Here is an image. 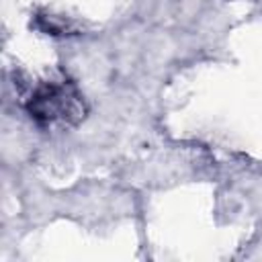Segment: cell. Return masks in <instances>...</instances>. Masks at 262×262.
<instances>
[{"label": "cell", "mask_w": 262, "mask_h": 262, "mask_svg": "<svg viewBox=\"0 0 262 262\" xmlns=\"http://www.w3.org/2000/svg\"><path fill=\"white\" fill-rule=\"evenodd\" d=\"M76 108V98L63 86H43L39 88L29 102V111L33 117L41 121H57L68 117Z\"/></svg>", "instance_id": "1"}]
</instances>
